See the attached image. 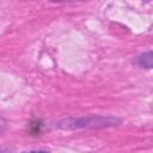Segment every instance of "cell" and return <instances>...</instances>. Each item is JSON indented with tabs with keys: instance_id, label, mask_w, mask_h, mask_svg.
Returning <instances> with one entry per match:
<instances>
[{
	"instance_id": "1",
	"label": "cell",
	"mask_w": 153,
	"mask_h": 153,
	"mask_svg": "<svg viewBox=\"0 0 153 153\" xmlns=\"http://www.w3.org/2000/svg\"><path fill=\"white\" fill-rule=\"evenodd\" d=\"M121 120L114 116H87L81 118H68L56 123L62 129H99L118 126Z\"/></svg>"
},
{
	"instance_id": "2",
	"label": "cell",
	"mask_w": 153,
	"mask_h": 153,
	"mask_svg": "<svg viewBox=\"0 0 153 153\" xmlns=\"http://www.w3.org/2000/svg\"><path fill=\"white\" fill-rule=\"evenodd\" d=\"M152 51L148 50L143 54H141L137 59H136V63L142 67V68H147V69H151L152 68V62H153V57H152Z\"/></svg>"
},
{
	"instance_id": "3",
	"label": "cell",
	"mask_w": 153,
	"mask_h": 153,
	"mask_svg": "<svg viewBox=\"0 0 153 153\" xmlns=\"http://www.w3.org/2000/svg\"><path fill=\"white\" fill-rule=\"evenodd\" d=\"M1 127H5V122H4V120L0 117V131L2 130V128H1Z\"/></svg>"
},
{
	"instance_id": "4",
	"label": "cell",
	"mask_w": 153,
	"mask_h": 153,
	"mask_svg": "<svg viewBox=\"0 0 153 153\" xmlns=\"http://www.w3.org/2000/svg\"><path fill=\"white\" fill-rule=\"evenodd\" d=\"M0 153H10L8 151H6V149H2V148H0Z\"/></svg>"
},
{
	"instance_id": "5",
	"label": "cell",
	"mask_w": 153,
	"mask_h": 153,
	"mask_svg": "<svg viewBox=\"0 0 153 153\" xmlns=\"http://www.w3.org/2000/svg\"><path fill=\"white\" fill-rule=\"evenodd\" d=\"M36 153H48V152H44V151H38V152H36Z\"/></svg>"
},
{
	"instance_id": "6",
	"label": "cell",
	"mask_w": 153,
	"mask_h": 153,
	"mask_svg": "<svg viewBox=\"0 0 153 153\" xmlns=\"http://www.w3.org/2000/svg\"><path fill=\"white\" fill-rule=\"evenodd\" d=\"M25 153H36V152H25Z\"/></svg>"
}]
</instances>
